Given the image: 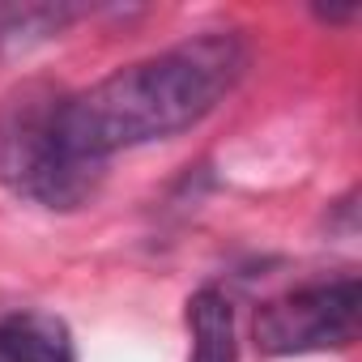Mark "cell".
I'll return each mask as SVG.
<instances>
[{
    "instance_id": "cell-1",
    "label": "cell",
    "mask_w": 362,
    "mask_h": 362,
    "mask_svg": "<svg viewBox=\"0 0 362 362\" xmlns=\"http://www.w3.org/2000/svg\"><path fill=\"white\" fill-rule=\"evenodd\" d=\"M252 47L239 30H201L153 56L119 64L86 90H69V132L94 166L115 153L170 141L209 119L243 81Z\"/></svg>"
},
{
    "instance_id": "cell-2",
    "label": "cell",
    "mask_w": 362,
    "mask_h": 362,
    "mask_svg": "<svg viewBox=\"0 0 362 362\" xmlns=\"http://www.w3.org/2000/svg\"><path fill=\"white\" fill-rule=\"evenodd\" d=\"M107 170L94 166L69 132V90L56 81H22L0 98V184L47 214L90 205Z\"/></svg>"
},
{
    "instance_id": "cell-3",
    "label": "cell",
    "mask_w": 362,
    "mask_h": 362,
    "mask_svg": "<svg viewBox=\"0 0 362 362\" xmlns=\"http://www.w3.org/2000/svg\"><path fill=\"white\" fill-rule=\"evenodd\" d=\"M362 286L354 273L311 277L286 294H273L256 307L252 337L273 358H303L345 349L358 337Z\"/></svg>"
},
{
    "instance_id": "cell-4",
    "label": "cell",
    "mask_w": 362,
    "mask_h": 362,
    "mask_svg": "<svg viewBox=\"0 0 362 362\" xmlns=\"http://www.w3.org/2000/svg\"><path fill=\"white\" fill-rule=\"evenodd\" d=\"M90 13V5H73V0H0V60L26 56L60 39L73 22Z\"/></svg>"
},
{
    "instance_id": "cell-5",
    "label": "cell",
    "mask_w": 362,
    "mask_h": 362,
    "mask_svg": "<svg viewBox=\"0 0 362 362\" xmlns=\"http://www.w3.org/2000/svg\"><path fill=\"white\" fill-rule=\"evenodd\" d=\"M0 362H77V345L60 315L18 307L0 315Z\"/></svg>"
},
{
    "instance_id": "cell-6",
    "label": "cell",
    "mask_w": 362,
    "mask_h": 362,
    "mask_svg": "<svg viewBox=\"0 0 362 362\" xmlns=\"http://www.w3.org/2000/svg\"><path fill=\"white\" fill-rule=\"evenodd\" d=\"M188 324V362H239V328L235 303L222 286H201L188 294L184 307Z\"/></svg>"
},
{
    "instance_id": "cell-7",
    "label": "cell",
    "mask_w": 362,
    "mask_h": 362,
    "mask_svg": "<svg viewBox=\"0 0 362 362\" xmlns=\"http://www.w3.org/2000/svg\"><path fill=\"white\" fill-rule=\"evenodd\" d=\"M315 18H320V22H328V26H341V22H354V18H358V9H315Z\"/></svg>"
}]
</instances>
